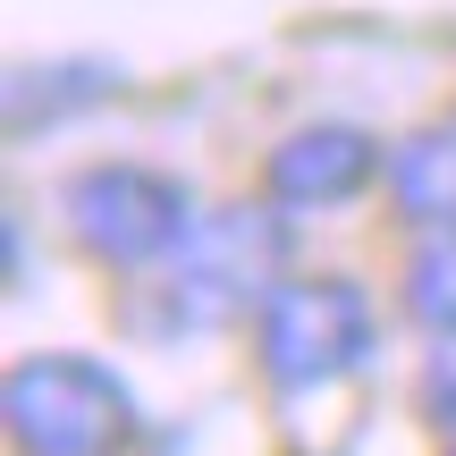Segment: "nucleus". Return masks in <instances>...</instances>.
I'll return each instance as SVG.
<instances>
[{
	"label": "nucleus",
	"mask_w": 456,
	"mask_h": 456,
	"mask_svg": "<svg viewBox=\"0 0 456 456\" xmlns=\"http://www.w3.org/2000/svg\"><path fill=\"white\" fill-rule=\"evenodd\" d=\"M372 346V305L346 279H288L262 305V363L288 389H322V380L355 372Z\"/></svg>",
	"instance_id": "f03ea898"
},
{
	"label": "nucleus",
	"mask_w": 456,
	"mask_h": 456,
	"mask_svg": "<svg viewBox=\"0 0 456 456\" xmlns=\"http://www.w3.org/2000/svg\"><path fill=\"white\" fill-rule=\"evenodd\" d=\"M372 169H380L372 135H355V127H305V135H288V144L271 152V195L279 203H346V195L372 186Z\"/></svg>",
	"instance_id": "39448f33"
},
{
	"label": "nucleus",
	"mask_w": 456,
	"mask_h": 456,
	"mask_svg": "<svg viewBox=\"0 0 456 456\" xmlns=\"http://www.w3.org/2000/svg\"><path fill=\"white\" fill-rule=\"evenodd\" d=\"M68 220H77V237L94 245L102 262H161L178 254L186 237H195V203H186L178 178H161V169H85L77 186H68Z\"/></svg>",
	"instance_id": "7ed1b4c3"
},
{
	"label": "nucleus",
	"mask_w": 456,
	"mask_h": 456,
	"mask_svg": "<svg viewBox=\"0 0 456 456\" xmlns=\"http://www.w3.org/2000/svg\"><path fill=\"white\" fill-rule=\"evenodd\" d=\"M389 186L414 220H456V127H431L414 144H397Z\"/></svg>",
	"instance_id": "423d86ee"
},
{
	"label": "nucleus",
	"mask_w": 456,
	"mask_h": 456,
	"mask_svg": "<svg viewBox=\"0 0 456 456\" xmlns=\"http://www.w3.org/2000/svg\"><path fill=\"white\" fill-rule=\"evenodd\" d=\"M262 271H271V228L254 212L195 228V237H186V262H178V313L186 322H212V313H228V305L271 288Z\"/></svg>",
	"instance_id": "20e7f679"
},
{
	"label": "nucleus",
	"mask_w": 456,
	"mask_h": 456,
	"mask_svg": "<svg viewBox=\"0 0 456 456\" xmlns=\"http://www.w3.org/2000/svg\"><path fill=\"white\" fill-rule=\"evenodd\" d=\"M414 313H423L440 338H456V237L414 262Z\"/></svg>",
	"instance_id": "0eeeda50"
},
{
	"label": "nucleus",
	"mask_w": 456,
	"mask_h": 456,
	"mask_svg": "<svg viewBox=\"0 0 456 456\" xmlns=\"http://www.w3.org/2000/svg\"><path fill=\"white\" fill-rule=\"evenodd\" d=\"M9 431L26 456H118L135 431V397L85 355H43L9 372Z\"/></svg>",
	"instance_id": "f257e3e1"
}]
</instances>
